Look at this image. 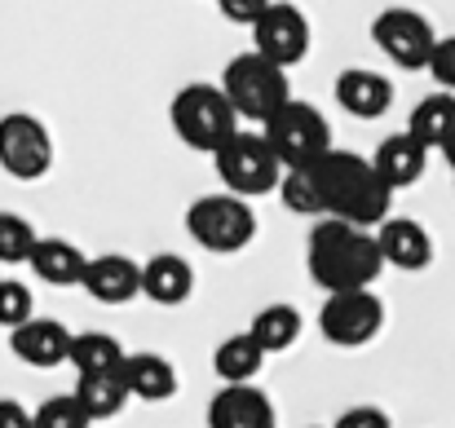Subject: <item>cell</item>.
I'll list each match as a JSON object with an SVG mask.
<instances>
[{"mask_svg":"<svg viewBox=\"0 0 455 428\" xmlns=\"http://www.w3.org/2000/svg\"><path fill=\"white\" fill-rule=\"evenodd\" d=\"M31 274L49 287H80L84 283V270H89V257L71 243V239H40L36 252H31Z\"/></svg>","mask_w":455,"mask_h":428,"instance_id":"d6986e66","label":"cell"},{"mask_svg":"<svg viewBox=\"0 0 455 428\" xmlns=\"http://www.w3.org/2000/svg\"><path fill=\"white\" fill-rule=\"evenodd\" d=\"M336 102L340 111H349L354 120H380L394 102V84L380 75V71H367V67H349L336 75Z\"/></svg>","mask_w":455,"mask_h":428,"instance_id":"2e32d148","label":"cell"},{"mask_svg":"<svg viewBox=\"0 0 455 428\" xmlns=\"http://www.w3.org/2000/svg\"><path fill=\"white\" fill-rule=\"evenodd\" d=\"M376 239H380V252L394 270H407V274H420L434 266V239L420 221L411 217H385L376 226Z\"/></svg>","mask_w":455,"mask_h":428,"instance_id":"5bb4252c","label":"cell"},{"mask_svg":"<svg viewBox=\"0 0 455 428\" xmlns=\"http://www.w3.org/2000/svg\"><path fill=\"white\" fill-rule=\"evenodd\" d=\"M371 40H376V49L394 67H403V71H429V58H434V49H438L443 36H434V22L425 13L394 4V9H380L376 13Z\"/></svg>","mask_w":455,"mask_h":428,"instance_id":"9c48e42d","label":"cell"},{"mask_svg":"<svg viewBox=\"0 0 455 428\" xmlns=\"http://www.w3.org/2000/svg\"><path fill=\"white\" fill-rule=\"evenodd\" d=\"M275 402L257 384H226L208 402V428H275Z\"/></svg>","mask_w":455,"mask_h":428,"instance_id":"9a60e30c","label":"cell"},{"mask_svg":"<svg viewBox=\"0 0 455 428\" xmlns=\"http://www.w3.org/2000/svg\"><path fill=\"white\" fill-rule=\"evenodd\" d=\"M124 380H129L133 398H142V402H168L177 393V367L164 353H129Z\"/></svg>","mask_w":455,"mask_h":428,"instance_id":"603a6c76","label":"cell"},{"mask_svg":"<svg viewBox=\"0 0 455 428\" xmlns=\"http://www.w3.org/2000/svg\"><path fill=\"white\" fill-rule=\"evenodd\" d=\"M186 234H190L204 252H217V257L243 252V248L257 239L252 203H248L243 194H235V190L199 194V199L186 208Z\"/></svg>","mask_w":455,"mask_h":428,"instance_id":"5b68a950","label":"cell"},{"mask_svg":"<svg viewBox=\"0 0 455 428\" xmlns=\"http://www.w3.org/2000/svg\"><path fill=\"white\" fill-rule=\"evenodd\" d=\"M71 340H76V336H71L58 318H27L22 327L9 331L13 358L27 362V367H40V371L71 362Z\"/></svg>","mask_w":455,"mask_h":428,"instance_id":"7c38bea8","label":"cell"},{"mask_svg":"<svg viewBox=\"0 0 455 428\" xmlns=\"http://www.w3.org/2000/svg\"><path fill=\"white\" fill-rule=\"evenodd\" d=\"M40 234L31 230L27 217L18 212H0V266H27L36 252Z\"/></svg>","mask_w":455,"mask_h":428,"instance_id":"4316f807","label":"cell"},{"mask_svg":"<svg viewBox=\"0 0 455 428\" xmlns=\"http://www.w3.org/2000/svg\"><path fill=\"white\" fill-rule=\"evenodd\" d=\"M248 331L257 336V345L266 353H283L301 340V313H297V305H266L252 313Z\"/></svg>","mask_w":455,"mask_h":428,"instance_id":"cb8c5ba5","label":"cell"},{"mask_svg":"<svg viewBox=\"0 0 455 428\" xmlns=\"http://www.w3.org/2000/svg\"><path fill=\"white\" fill-rule=\"evenodd\" d=\"M331 428H394V424H389V416L380 407H349V411L336 416Z\"/></svg>","mask_w":455,"mask_h":428,"instance_id":"1f68e13d","label":"cell"},{"mask_svg":"<svg viewBox=\"0 0 455 428\" xmlns=\"http://www.w3.org/2000/svg\"><path fill=\"white\" fill-rule=\"evenodd\" d=\"M221 89L226 98L235 102L239 120H252V124H270L288 102H292V84H288V67L270 62L266 53L248 49V53H235L221 71Z\"/></svg>","mask_w":455,"mask_h":428,"instance_id":"3957f363","label":"cell"},{"mask_svg":"<svg viewBox=\"0 0 455 428\" xmlns=\"http://www.w3.org/2000/svg\"><path fill=\"white\" fill-rule=\"evenodd\" d=\"M124 345L107 331H80L71 340V367L76 376H93V371H120L124 367Z\"/></svg>","mask_w":455,"mask_h":428,"instance_id":"d4e9b609","label":"cell"},{"mask_svg":"<svg viewBox=\"0 0 455 428\" xmlns=\"http://www.w3.org/2000/svg\"><path fill=\"white\" fill-rule=\"evenodd\" d=\"M429 75L438 80V89H451L455 93V36H443L434 58H429Z\"/></svg>","mask_w":455,"mask_h":428,"instance_id":"4dcf8cb0","label":"cell"},{"mask_svg":"<svg viewBox=\"0 0 455 428\" xmlns=\"http://www.w3.org/2000/svg\"><path fill=\"white\" fill-rule=\"evenodd\" d=\"M318 186H323V208L327 217H340V221H354V226H367L376 230L389 208H394V186L376 172L371 159L363 155H349V150H327L318 163Z\"/></svg>","mask_w":455,"mask_h":428,"instance_id":"7a4b0ae2","label":"cell"},{"mask_svg":"<svg viewBox=\"0 0 455 428\" xmlns=\"http://www.w3.org/2000/svg\"><path fill=\"white\" fill-rule=\"evenodd\" d=\"M261 133L279 150L283 168H309V163H318L331 150V124H327V115L314 102H301V98H292Z\"/></svg>","mask_w":455,"mask_h":428,"instance_id":"ba28073f","label":"cell"},{"mask_svg":"<svg viewBox=\"0 0 455 428\" xmlns=\"http://www.w3.org/2000/svg\"><path fill=\"white\" fill-rule=\"evenodd\" d=\"M279 199H283V208H292L297 217H327V208H323V186H318L314 163H309V168H288V172H283Z\"/></svg>","mask_w":455,"mask_h":428,"instance_id":"484cf974","label":"cell"},{"mask_svg":"<svg viewBox=\"0 0 455 428\" xmlns=\"http://www.w3.org/2000/svg\"><path fill=\"white\" fill-rule=\"evenodd\" d=\"M76 398L84 402V411H89L93 420H111V416H120V411L133 402V389H129L124 367H120V371L80 376V380H76Z\"/></svg>","mask_w":455,"mask_h":428,"instance_id":"44dd1931","label":"cell"},{"mask_svg":"<svg viewBox=\"0 0 455 428\" xmlns=\"http://www.w3.org/2000/svg\"><path fill=\"white\" fill-rule=\"evenodd\" d=\"M212 168H217L221 186L235 190V194H243V199L275 194L279 181H283V172H288L283 159H279V150L270 146L266 133H243V129L212 155Z\"/></svg>","mask_w":455,"mask_h":428,"instance_id":"8992f818","label":"cell"},{"mask_svg":"<svg viewBox=\"0 0 455 428\" xmlns=\"http://www.w3.org/2000/svg\"><path fill=\"white\" fill-rule=\"evenodd\" d=\"M248 31H252V49L266 53L270 62H279V67H297V62H305V53H309V18H305L297 4L275 0L257 18V27H248Z\"/></svg>","mask_w":455,"mask_h":428,"instance_id":"8fae6325","label":"cell"},{"mask_svg":"<svg viewBox=\"0 0 455 428\" xmlns=\"http://www.w3.org/2000/svg\"><path fill=\"white\" fill-rule=\"evenodd\" d=\"M0 168L18 181H40L53 168V138L44 120L27 111L0 115Z\"/></svg>","mask_w":455,"mask_h":428,"instance_id":"30bf717a","label":"cell"},{"mask_svg":"<svg viewBox=\"0 0 455 428\" xmlns=\"http://www.w3.org/2000/svg\"><path fill=\"white\" fill-rule=\"evenodd\" d=\"M0 279H4V274H0Z\"/></svg>","mask_w":455,"mask_h":428,"instance_id":"e575fe53","label":"cell"},{"mask_svg":"<svg viewBox=\"0 0 455 428\" xmlns=\"http://www.w3.org/2000/svg\"><path fill=\"white\" fill-rule=\"evenodd\" d=\"M36 428H93V416L84 411L76 393H58L36 407Z\"/></svg>","mask_w":455,"mask_h":428,"instance_id":"83f0119b","label":"cell"},{"mask_svg":"<svg viewBox=\"0 0 455 428\" xmlns=\"http://www.w3.org/2000/svg\"><path fill=\"white\" fill-rule=\"evenodd\" d=\"M195 291V270L177 252H159L142 266V296L155 305H186Z\"/></svg>","mask_w":455,"mask_h":428,"instance_id":"ac0fdd59","label":"cell"},{"mask_svg":"<svg viewBox=\"0 0 455 428\" xmlns=\"http://www.w3.org/2000/svg\"><path fill=\"white\" fill-rule=\"evenodd\" d=\"M407 133H411L416 142H425L429 150H443V146L451 142L455 138V93L451 89H438V93L420 98L416 111H411Z\"/></svg>","mask_w":455,"mask_h":428,"instance_id":"7402d4cb","label":"cell"},{"mask_svg":"<svg viewBox=\"0 0 455 428\" xmlns=\"http://www.w3.org/2000/svg\"><path fill=\"white\" fill-rule=\"evenodd\" d=\"M27 318H36L31 287L18 283V279H0V327L13 331V327H22Z\"/></svg>","mask_w":455,"mask_h":428,"instance_id":"f1b7e54d","label":"cell"},{"mask_svg":"<svg viewBox=\"0 0 455 428\" xmlns=\"http://www.w3.org/2000/svg\"><path fill=\"white\" fill-rule=\"evenodd\" d=\"M0 428H36V411H27L18 398H0Z\"/></svg>","mask_w":455,"mask_h":428,"instance_id":"d6a6232c","label":"cell"},{"mask_svg":"<svg viewBox=\"0 0 455 428\" xmlns=\"http://www.w3.org/2000/svg\"><path fill=\"white\" fill-rule=\"evenodd\" d=\"M443 155H447V163H451V168H455V138H451V142H447V146H443Z\"/></svg>","mask_w":455,"mask_h":428,"instance_id":"836d02e7","label":"cell"},{"mask_svg":"<svg viewBox=\"0 0 455 428\" xmlns=\"http://www.w3.org/2000/svg\"><path fill=\"white\" fill-rule=\"evenodd\" d=\"M385 252H380V239L376 230L367 226H354V221H340V217H323L314 230H309V243H305V270L309 279L323 287V291H358V287H371L385 270Z\"/></svg>","mask_w":455,"mask_h":428,"instance_id":"6da1fadb","label":"cell"},{"mask_svg":"<svg viewBox=\"0 0 455 428\" xmlns=\"http://www.w3.org/2000/svg\"><path fill=\"white\" fill-rule=\"evenodd\" d=\"M168 120H172L177 142H186L190 150H208V155H217L239 133V111H235V102L226 98L221 84H186V89H177V98L168 107Z\"/></svg>","mask_w":455,"mask_h":428,"instance_id":"277c9868","label":"cell"},{"mask_svg":"<svg viewBox=\"0 0 455 428\" xmlns=\"http://www.w3.org/2000/svg\"><path fill=\"white\" fill-rule=\"evenodd\" d=\"M380 327H385V300L371 287L327 291V300L318 309V331L336 349H363L380 336Z\"/></svg>","mask_w":455,"mask_h":428,"instance_id":"52a82bcc","label":"cell"},{"mask_svg":"<svg viewBox=\"0 0 455 428\" xmlns=\"http://www.w3.org/2000/svg\"><path fill=\"white\" fill-rule=\"evenodd\" d=\"M84 291L98 300V305H129L142 296V266L124 252H107V257H89V270H84Z\"/></svg>","mask_w":455,"mask_h":428,"instance_id":"4fadbf2b","label":"cell"},{"mask_svg":"<svg viewBox=\"0 0 455 428\" xmlns=\"http://www.w3.org/2000/svg\"><path fill=\"white\" fill-rule=\"evenodd\" d=\"M212 4L221 9L226 22H235V27H257V18H261L275 0H212Z\"/></svg>","mask_w":455,"mask_h":428,"instance_id":"f546056e","label":"cell"},{"mask_svg":"<svg viewBox=\"0 0 455 428\" xmlns=\"http://www.w3.org/2000/svg\"><path fill=\"white\" fill-rule=\"evenodd\" d=\"M266 367V349L257 345L252 331H239V336H226L217 349H212V371L221 384H252Z\"/></svg>","mask_w":455,"mask_h":428,"instance_id":"ffe728a7","label":"cell"},{"mask_svg":"<svg viewBox=\"0 0 455 428\" xmlns=\"http://www.w3.org/2000/svg\"><path fill=\"white\" fill-rule=\"evenodd\" d=\"M371 163H376V172H380V177H385L394 190H407V186H416V181L425 177L429 146L416 142L411 133H389L385 142L376 146Z\"/></svg>","mask_w":455,"mask_h":428,"instance_id":"e0dca14e","label":"cell"}]
</instances>
